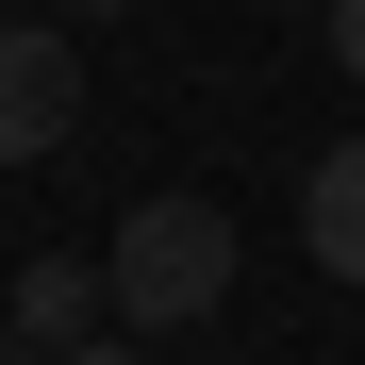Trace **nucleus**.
Listing matches in <instances>:
<instances>
[{"label": "nucleus", "mask_w": 365, "mask_h": 365, "mask_svg": "<svg viewBox=\"0 0 365 365\" xmlns=\"http://www.w3.org/2000/svg\"><path fill=\"white\" fill-rule=\"evenodd\" d=\"M100 299H116V332H200L216 299H232V216L216 200H133L116 216V250H100Z\"/></svg>", "instance_id": "nucleus-1"}, {"label": "nucleus", "mask_w": 365, "mask_h": 365, "mask_svg": "<svg viewBox=\"0 0 365 365\" xmlns=\"http://www.w3.org/2000/svg\"><path fill=\"white\" fill-rule=\"evenodd\" d=\"M67 133H83V50L34 17V34H0V166H50Z\"/></svg>", "instance_id": "nucleus-2"}, {"label": "nucleus", "mask_w": 365, "mask_h": 365, "mask_svg": "<svg viewBox=\"0 0 365 365\" xmlns=\"http://www.w3.org/2000/svg\"><path fill=\"white\" fill-rule=\"evenodd\" d=\"M100 316H116V299H100V266H67V250H34L17 282H0V332H17L34 365H50V349H83Z\"/></svg>", "instance_id": "nucleus-3"}, {"label": "nucleus", "mask_w": 365, "mask_h": 365, "mask_svg": "<svg viewBox=\"0 0 365 365\" xmlns=\"http://www.w3.org/2000/svg\"><path fill=\"white\" fill-rule=\"evenodd\" d=\"M299 250H316L332 282H365V133L299 166Z\"/></svg>", "instance_id": "nucleus-4"}, {"label": "nucleus", "mask_w": 365, "mask_h": 365, "mask_svg": "<svg viewBox=\"0 0 365 365\" xmlns=\"http://www.w3.org/2000/svg\"><path fill=\"white\" fill-rule=\"evenodd\" d=\"M50 365H150V332H83V349H50Z\"/></svg>", "instance_id": "nucleus-5"}, {"label": "nucleus", "mask_w": 365, "mask_h": 365, "mask_svg": "<svg viewBox=\"0 0 365 365\" xmlns=\"http://www.w3.org/2000/svg\"><path fill=\"white\" fill-rule=\"evenodd\" d=\"M332 67H349V83H365V0H332Z\"/></svg>", "instance_id": "nucleus-6"}, {"label": "nucleus", "mask_w": 365, "mask_h": 365, "mask_svg": "<svg viewBox=\"0 0 365 365\" xmlns=\"http://www.w3.org/2000/svg\"><path fill=\"white\" fill-rule=\"evenodd\" d=\"M67 17H133V0H67Z\"/></svg>", "instance_id": "nucleus-7"}]
</instances>
